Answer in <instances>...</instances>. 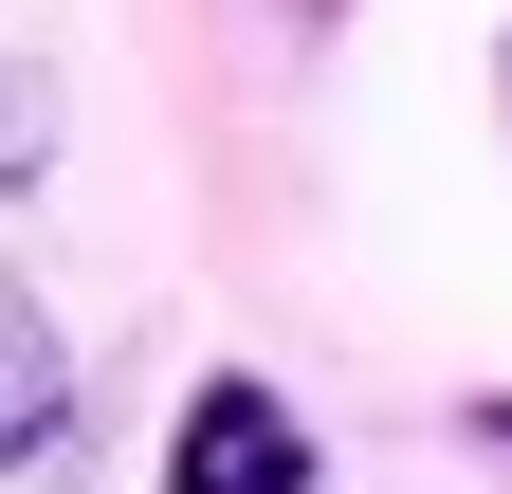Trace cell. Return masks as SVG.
Wrapping results in <instances>:
<instances>
[{"mask_svg":"<svg viewBox=\"0 0 512 494\" xmlns=\"http://www.w3.org/2000/svg\"><path fill=\"white\" fill-rule=\"evenodd\" d=\"M330 458H311V421L256 385V366H202L183 385V421H165V494H311Z\"/></svg>","mask_w":512,"mask_h":494,"instance_id":"obj_1","label":"cell"},{"mask_svg":"<svg viewBox=\"0 0 512 494\" xmlns=\"http://www.w3.org/2000/svg\"><path fill=\"white\" fill-rule=\"evenodd\" d=\"M55 183V92H37V55H0V202H37Z\"/></svg>","mask_w":512,"mask_h":494,"instance_id":"obj_3","label":"cell"},{"mask_svg":"<svg viewBox=\"0 0 512 494\" xmlns=\"http://www.w3.org/2000/svg\"><path fill=\"white\" fill-rule=\"evenodd\" d=\"M458 440H476V458H512V385H494V403H458Z\"/></svg>","mask_w":512,"mask_h":494,"instance_id":"obj_4","label":"cell"},{"mask_svg":"<svg viewBox=\"0 0 512 494\" xmlns=\"http://www.w3.org/2000/svg\"><path fill=\"white\" fill-rule=\"evenodd\" d=\"M494 74H512V37H494Z\"/></svg>","mask_w":512,"mask_h":494,"instance_id":"obj_5","label":"cell"},{"mask_svg":"<svg viewBox=\"0 0 512 494\" xmlns=\"http://www.w3.org/2000/svg\"><path fill=\"white\" fill-rule=\"evenodd\" d=\"M55 458H74V348H55V312L0 275V476H55Z\"/></svg>","mask_w":512,"mask_h":494,"instance_id":"obj_2","label":"cell"}]
</instances>
